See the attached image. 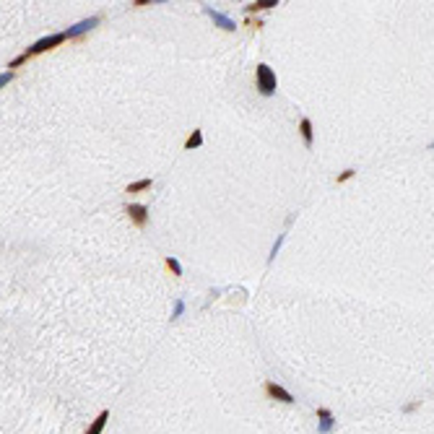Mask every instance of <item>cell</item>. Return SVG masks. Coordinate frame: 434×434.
Here are the masks:
<instances>
[{
    "label": "cell",
    "instance_id": "6da1fadb",
    "mask_svg": "<svg viewBox=\"0 0 434 434\" xmlns=\"http://www.w3.org/2000/svg\"><path fill=\"white\" fill-rule=\"evenodd\" d=\"M68 39V31H57V34H50V36H45V39H39V42H34L24 55H18V57H13L11 63H8V68H18L21 63H26L29 57H34V55H39V52H45V50H52V47H57V45H63Z\"/></svg>",
    "mask_w": 434,
    "mask_h": 434
},
{
    "label": "cell",
    "instance_id": "4fadbf2b",
    "mask_svg": "<svg viewBox=\"0 0 434 434\" xmlns=\"http://www.w3.org/2000/svg\"><path fill=\"white\" fill-rule=\"evenodd\" d=\"M167 268H169V270H172L174 275H182V265H180V263H177L174 258H167Z\"/></svg>",
    "mask_w": 434,
    "mask_h": 434
},
{
    "label": "cell",
    "instance_id": "ba28073f",
    "mask_svg": "<svg viewBox=\"0 0 434 434\" xmlns=\"http://www.w3.org/2000/svg\"><path fill=\"white\" fill-rule=\"evenodd\" d=\"M107 421H109V411H102V413L94 419V424L86 429V434H102L104 426H107Z\"/></svg>",
    "mask_w": 434,
    "mask_h": 434
},
{
    "label": "cell",
    "instance_id": "8992f818",
    "mask_svg": "<svg viewBox=\"0 0 434 434\" xmlns=\"http://www.w3.org/2000/svg\"><path fill=\"white\" fill-rule=\"evenodd\" d=\"M318 419H320V434H328L336 426V419L328 408H318Z\"/></svg>",
    "mask_w": 434,
    "mask_h": 434
},
{
    "label": "cell",
    "instance_id": "5b68a950",
    "mask_svg": "<svg viewBox=\"0 0 434 434\" xmlns=\"http://www.w3.org/2000/svg\"><path fill=\"white\" fill-rule=\"evenodd\" d=\"M128 216H130V221H135L138 226H143V224L148 221V208L141 206V203H133V206H128Z\"/></svg>",
    "mask_w": 434,
    "mask_h": 434
},
{
    "label": "cell",
    "instance_id": "8fae6325",
    "mask_svg": "<svg viewBox=\"0 0 434 434\" xmlns=\"http://www.w3.org/2000/svg\"><path fill=\"white\" fill-rule=\"evenodd\" d=\"M201 143H203V133H201V130H192V135L185 141V148H187V151H192V148H198Z\"/></svg>",
    "mask_w": 434,
    "mask_h": 434
},
{
    "label": "cell",
    "instance_id": "e0dca14e",
    "mask_svg": "<svg viewBox=\"0 0 434 434\" xmlns=\"http://www.w3.org/2000/svg\"><path fill=\"white\" fill-rule=\"evenodd\" d=\"M429 148H434V143H431V146H429Z\"/></svg>",
    "mask_w": 434,
    "mask_h": 434
},
{
    "label": "cell",
    "instance_id": "9c48e42d",
    "mask_svg": "<svg viewBox=\"0 0 434 434\" xmlns=\"http://www.w3.org/2000/svg\"><path fill=\"white\" fill-rule=\"evenodd\" d=\"M299 130H302V138H304V143H307V146H312V138H314V135H312V123L307 120V117H304V120L299 123Z\"/></svg>",
    "mask_w": 434,
    "mask_h": 434
},
{
    "label": "cell",
    "instance_id": "3957f363",
    "mask_svg": "<svg viewBox=\"0 0 434 434\" xmlns=\"http://www.w3.org/2000/svg\"><path fill=\"white\" fill-rule=\"evenodd\" d=\"M265 392L273 398V401H281V403H294V396L289 390H284L281 385H275V382H265Z\"/></svg>",
    "mask_w": 434,
    "mask_h": 434
},
{
    "label": "cell",
    "instance_id": "30bf717a",
    "mask_svg": "<svg viewBox=\"0 0 434 434\" xmlns=\"http://www.w3.org/2000/svg\"><path fill=\"white\" fill-rule=\"evenodd\" d=\"M273 6H279V0H260V3L247 6L245 11H247V13H255V11H265V8H273Z\"/></svg>",
    "mask_w": 434,
    "mask_h": 434
},
{
    "label": "cell",
    "instance_id": "2e32d148",
    "mask_svg": "<svg viewBox=\"0 0 434 434\" xmlns=\"http://www.w3.org/2000/svg\"><path fill=\"white\" fill-rule=\"evenodd\" d=\"M11 78H13V73L8 70V73H3V75H0V86H6L8 81H11Z\"/></svg>",
    "mask_w": 434,
    "mask_h": 434
},
{
    "label": "cell",
    "instance_id": "277c9868",
    "mask_svg": "<svg viewBox=\"0 0 434 434\" xmlns=\"http://www.w3.org/2000/svg\"><path fill=\"white\" fill-rule=\"evenodd\" d=\"M203 11H206V13H208V16L213 18V24H216V26H221L224 31H234V29H236V26H234V21H231L229 16H224V13H219V11H213L211 6H206Z\"/></svg>",
    "mask_w": 434,
    "mask_h": 434
},
{
    "label": "cell",
    "instance_id": "7c38bea8",
    "mask_svg": "<svg viewBox=\"0 0 434 434\" xmlns=\"http://www.w3.org/2000/svg\"><path fill=\"white\" fill-rule=\"evenodd\" d=\"M151 187V180H138V182H133L130 187H128V192H143V190H148Z\"/></svg>",
    "mask_w": 434,
    "mask_h": 434
},
{
    "label": "cell",
    "instance_id": "7a4b0ae2",
    "mask_svg": "<svg viewBox=\"0 0 434 434\" xmlns=\"http://www.w3.org/2000/svg\"><path fill=\"white\" fill-rule=\"evenodd\" d=\"M255 81H258V91H260L263 96H273V94H275L279 81H275V73H273L268 65H258V68H255Z\"/></svg>",
    "mask_w": 434,
    "mask_h": 434
},
{
    "label": "cell",
    "instance_id": "52a82bcc",
    "mask_svg": "<svg viewBox=\"0 0 434 434\" xmlns=\"http://www.w3.org/2000/svg\"><path fill=\"white\" fill-rule=\"evenodd\" d=\"M96 24H99L96 16H91V18H86V21H81V24H75L73 29H68V39H70V36H78V34H84V31H89V29H94Z\"/></svg>",
    "mask_w": 434,
    "mask_h": 434
},
{
    "label": "cell",
    "instance_id": "5bb4252c",
    "mask_svg": "<svg viewBox=\"0 0 434 434\" xmlns=\"http://www.w3.org/2000/svg\"><path fill=\"white\" fill-rule=\"evenodd\" d=\"M182 312H185V302H182V299H177V302H174V314H172V320H177Z\"/></svg>",
    "mask_w": 434,
    "mask_h": 434
},
{
    "label": "cell",
    "instance_id": "9a60e30c",
    "mask_svg": "<svg viewBox=\"0 0 434 434\" xmlns=\"http://www.w3.org/2000/svg\"><path fill=\"white\" fill-rule=\"evenodd\" d=\"M353 177V169H346L343 174H338V182H346V180H351Z\"/></svg>",
    "mask_w": 434,
    "mask_h": 434
}]
</instances>
